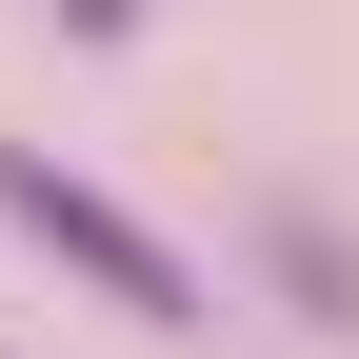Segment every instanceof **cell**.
Segmentation results:
<instances>
[{"mask_svg": "<svg viewBox=\"0 0 359 359\" xmlns=\"http://www.w3.org/2000/svg\"><path fill=\"white\" fill-rule=\"evenodd\" d=\"M0 219H20V240H40V259H80V280H100V299H120V320H200V259H180V240H160V219H120V200H100V180H80V160H60V140H0Z\"/></svg>", "mask_w": 359, "mask_h": 359, "instance_id": "1", "label": "cell"}, {"mask_svg": "<svg viewBox=\"0 0 359 359\" xmlns=\"http://www.w3.org/2000/svg\"><path fill=\"white\" fill-rule=\"evenodd\" d=\"M280 280H299V320H359V259H339V219H280Z\"/></svg>", "mask_w": 359, "mask_h": 359, "instance_id": "2", "label": "cell"}]
</instances>
